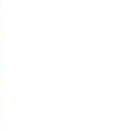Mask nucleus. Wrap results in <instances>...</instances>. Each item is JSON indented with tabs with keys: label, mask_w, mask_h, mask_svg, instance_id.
Returning a JSON list of instances; mask_svg holds the SVG:
<instances>
[]
</instances>
